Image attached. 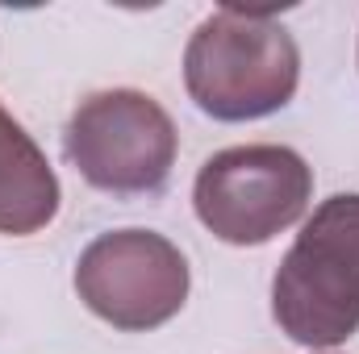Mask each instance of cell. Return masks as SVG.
Instances as JSON below:
<instances>
[{
    "label": "cell",
    "mask_w": 359,
    "mask_h": 354,
    "mask_svg": "<svg viewBox=\"0 0 359 354\" xmlns=\"http://www.w3.org/2000/svg\"><path fill=\"white\" fill-rule=\"evenodd\" d=\"M301 84V50L264 8L222 4L184 50V88L213 121H259L280 113Z\"/></svg>",
    "instance_id": "obj_1"
},
{
    "label": "cell",
    "mask_w": 359,
    "mask_h": 354,
    "mask_svg": "<svg viewBox=\"0 0 359 354\" xmlns=\"http://www.w3.org/2000/svg\"><path fill=\"white\" fill-rule=\"evenodd\" d=\"M271 317L297 346L313 351L359 330V192H339L305 217L276 267Z\"/></svg>",
    "instance_id": "obj_2"
},
{
    "label": "cell",
    "mask_w": 359,
    "mask_h": 354,
    "mask_svg": "<svg viewBox=\"0 0 359 354\" xmlns=\"http://www.w3.org/2000/svg\"><path fill=\"white\" fill-rule=\"evenodd\" d=\"M313 200V171L288 146H230L201 163L192 208L226 246H264L292 229Z\"/></svg>",
    "instance_id": "obj_3"
},
{
    "label": "cell",
    "mask_w": 359,
    "mask_h": 354,
    "mask_svg": "<svg viewBox=\"0 0 359 354\" xmlns=\"http://www.w3.org/2000/svg\"><path fill=\"white\" fill-rule=\"evenodd\" d=\"M63 150L72 167L100 192H159L180 155L172 113L138 88H109L80 100L67 121Z\"/></svg>",
    "instance_id": "obj_4"
},
{
    "label": "cell",
    "mask_w": 359,
    "mask_h": 354,
    "mask_svg": "<svg viewBox=\"0 0 359 354\" xmlns=\"http://www.w3.org/2000/svg\"><path fill=\"white\" fill-rule=\"evenodd\" d=\"M188 259L155 229H113L84 246L76 292L113 330L147 334L176 317L188 300Z\"/></svg>",
    "instance_id": "obj_5"
},
{
    "label": "cell",
    "mask_w": 359,
    "mask_h": 354,
    "mask_svg": "<svg viewBox=\"0 0 359 354\" xmlns=\"http://www.w3.org/2000/svg\"><path fill=\"white\" fill-rule=\"evenodd\" d=\"M59 213V176L25 134V125L0 104V234L29 238Z\"/></svg>",
    "instance_id": "obj_6"
}]
</instances>
